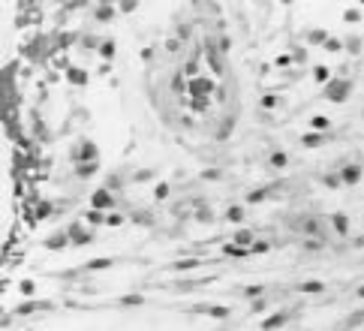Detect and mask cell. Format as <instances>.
Masks as SVG:
<instances>
[{"mask_svg":"<svg viewBox=\"0 0 364 331\" xmlns=\"http://www.w3.org/2000/svg\"><path fill=\"white\" fill-rule=\"evenodd\" d=\"M117 9H120V12H127V15H130V12H136V9H139V3H136V0H127V3H120V6H117Z\"/></svg>","mask_w":364,"mask_h":331,"instance_id":"cell-47","label":"cell"},{"mask_svg":"<svg viewBox=\"0 0 364 331\" xmlns=\"http://www.w3.org/2000/svg\"><path fill=\"white\" fill-rule=\"evenodd\" d=\"M66 81H69V84L84 87V84H87V72H84L81 66H78V69H75V66H66Z\"/></svg>","mask_w":364,"mask_h":331,"instance_id":"cell-18","label":"cell"},{"mask_svg":"<svg viewBox=\"0 0 364 331\" xmlns=\"http://www.w3.org/2000/svg\"><path fill=\"white\" fill-rule=\"evenodd\" d=\"M271 196V187H262V190H253L250 196H247V205H256V202H262V199H268Z\"/></svg>","mask_w":364,"mask_h":331,"instance_id":"cell-36","label":"cell"},{"mask_svg":"<svg viewBox=\"0 0 364 331\" xmlns=\"http://www.w3.org/2000/svg\"><path fill=\"white\" fill-rule=\"evenodd\" d=\"M18 292H21L24 298H33V295H36V283H33V280H21V283H18Z\"/></svg>","mask_w":364,"mask_h":331,"instance_id":"cell-38","label":"cell"},{"mask_svg":"<svg viewBox=\"0 0 364 331\" xmlns=\"http://www.w3.org/2000/svg\"><path fill=\"white\" fill-rule=\"evenodd\" d=\"M193 108H199V112H205V108H208V99H193Z\"/></svg>","mask_w":364,"mask_h":331,"instance_id":"cell-50","label":"cell"},{"mask_svg":"<svg viewBox=\"0 0 364 331\" xmlns=\"http://www.w3.org/2000/svg\"><path fill=\"white\" fill-rule=\"evenodd\" d=\"M286 322H289V310H274L271 316L262 319V331H280Z\"/></svg>","mask_w":364,"mask_h":331,"instance_id":"cell-10","label":"cell"},{"mask_svg":"<svg viewBox=\"0 0 364 331\" xmlns=\"http://www.w3.org/2000/svg\"><path fill=\"white\" fill-rule=\"evenodd\" d=\"M199 265H202V259H178V262H172V271H190Z\"/></svg>","mask_w":364,"mask_h":331,"instance_id":"cell-32","label":"cell"},{"mask_svg":"<svg viewBox=\"0 0 364 331\" xmlns=\"http://www.w3.org/2000/svg\"><path fill=\"white\" fill-rule=\"evenodd\" d=\"M196 72H199V63H196V60H187V63H184V75L193 81V78H199Z\"/></svg>","mask_w":364,"mask_h":331,"instance_id":"cell-41","label":"cell"},{"mask_svg":"<svg viewBox=\"0 0 364 331\" xmlns=\"http://www.w3.org/2000/svg\"><path fill=\"white\" fill-rule=\"evenodd\" d=\"M292 60H295V63H307V48H304V45H298V48L292 51Z\"/></svg>","mask_w":364,"mask_h":331,"instance_id":"cell-44","label":"cell"},{"mask_svg":"<svg viewBox=\"0 0 364 331\" xmlns=\"http://www.w3.org/2000/svg\"><path fill=\"white\" fill-rule=\"evenodd\" d=\"M66 235H69L72 247H87V244L96 241V229H90V226H84V223H69V226H66Z\"/></svg>","mask_w":364,"mask_h":331,"instance_id":"cell-2","label":"cell"},{"mask_svg":"<svg viewBox=\"0 0 364 331\" xmlns=\"http://www.w3.org/2000/svg\"><path fill=\"white\" fill-rule=\"evenodd\" d=\"M364 169L358 163H343V169H340V181H343V187H355L358 181H361Z\"/></svg>","mask_w":364,"mask_h":331,"instance_id":"cell-8","label":"cell"},{"mask_svg":"<svg viewBox=\"0 0 364 331\" xmlns=\"http://www.w3.org/2000/svg\"><path fill=\"white\" fill-rule=\"evenodd\" d=\"M295 292H301V295H322L325 292V283L322 280H304V283L295 286Z\"/></svg>","mask_w":364,"mask_h":331,"instance_id":"cell-13","label":"cell"},{"mask_svg":"<svg viewBox=\"0 0 364 331\" xmlns=\"http://www.w3.org/2000/svg\"><path fill=\"white\" fill-rule=\"evenodd\" d=\"M108 268H114V259H90V262H84V271H108Z\"/></svg>","mask_w":364,"mask_h":331,"instance_id":"cell-27","label":"cell"},{"mask_svg":"<svg viewBox=\"0 0 364 331\" xmlns=\"http://www.w3.org/2000/svg\"><path fill=\"white\" fill-rule=\"evenodd\" d=\"M304 39H307V45H325V42L331 39V33H328V30H322V27H313V30H307V33H304Z\"/></svg>","mask_w":364,"mask_h":331,"instance_id":"cell-14","label":"cell"},{"mask_svg":"<svg viewBox=\"0 0 364 331\" xmlns=\"http://www.w3.org/2000/svg\"><path fill=\"white\" fill-rule=\"evenodd\" d=\"M223 256H232V259H250V250H247V247H238V244L229 241V244L223 247Z\"/></svg>","mask_w":364,"mask_h":331,"instance_id":"cell-23","label":"cell"},{"mask_svg":"<svg viewBox=\"0 0 364 331\" xmlns=\"http://www.w3.org/2000/svg\"><path fill=\"white\" fill-rule=\"evenodd\" d=\"M319 181H322V187H328V190H340V187H343L340 172H337V175H334V172H328V175H322Z\"/></svg>","mask_w":364,"mask_h":331,"instance_id":"cell-30","label":"cell"},{"mask_svg":"<svg viewBox=\"0 0 364 331\" xmlns=\"http://www.w3.org/2000/svg\"><path fill=\"white\" fill-rule=\"evenodd\" d=\"M262 310H268V301H265V298L250 301V313H262Z\"/></svg>","mask_w":364,"mask_h":331,"instance_id":"cell-45","label":"cell"},{"mask_svg":"<svg viewBox=\"0 0 364 331\" xmlns=\"http://www.w3.org/2000/svg\"><path fill=\"white\" fill-rule=\"evenodd\" d=\"M139 57H142L145 63H151V60H154V48H148V45H145V48L139 51Z\"/></svg>","mask_w":364,"mask_h":331,"instance_id":"cell-49","label":"cell"},{"mask_svg":"<svg viewBox=\"0 0 364 331\" xmlns=\"http://www.w3.org/2000/svg\"><path fill=\"white\" fill-rule=\"evenodd\" d=\"M45 250H66V247H72V241H69V235H66V229H60V232H54V235H48L45 241Z\"/></svg>","mask_w":364,"mask_h":331,"instance_id":"cell-11","label":"cell"},{"mask_svg":"<svg viewBox=\"0 0 364 331\" xmlns=\"http://www.w3.org/2000/svg\"><path fill=\"white\" fill-rule=\"evenodd\" d=\"M124 223H127V217H124V214H114V211H111V214L105 217V226H124Z\"/></svg>","mask_w":364,"mask_h":331,"instance_id":"cell-43","label":"cell"},{"mask_svg":"<svg viewBox=\"0 0 364 331\" xmlns=\"http://www.w3.org/2000/svg\"><path fill=\"white\" fill-rule=\"evenodd\" d=\"M232 244H238V247H253L256 244V235H253V229H238L235 235H232Z\"/></svg>","mask_w":364,"mask_h":331,"instance_id":"cell-15","label":"cell"},{"mask_svg":"<svg viewBox=\"0 0 364 331\" xmlns=\"http://www.w3.org/2000/svg\"><path fill=\"white\" fill-rule=\"evenodd\" d=\"M114 9H117V6L102 3V6H96V9H93V18H96V21H102V24H108V21L114 18Z\"/></svg>","mask_w":364,"mask_h":331,"instance_id":"cell-20","label":"cell"},{"mask_svg":"<svg viewBox=\"0 0 364 331\" xmlns=\"http://www.w3.org/2000/svg\"><path fill=\"white\" fill-rule=\"evenodd\" d=\"M169 196H172V184H166V181H157V184H154V199H157V202H166Z\"/></svg>","mask_w":364,"mask_h":331,"instance_id":"cell-28","label":"cell"},{"mask_svg":"<svg viewBox=\"0 0 364 331\" xmlns=\"http://www.w3.org/2000/svg\"><path fill=\"white\" fill-rule=\"evenodd\" d=\"M328 220H331L334 235H349V217H346V214H331Z\"/></svg>","mask_w":364,"mask_h":331,"instance_id":"cell-17","label":"cell"},{"mask_svg":"<svg viewBox=\"0 0 364 331\" xmlns=\"http://www.w3.org/2000/svg\"><path fill=\"white\" fill-rule=\"evenodd\" d=\"M322 48H325V51H331V54H340V51H343V39H337V36H331V39H328V42H325Z\"/></svg>","mask_w":364,"mask_h":331,"instance_id":"cell-39","label":"cell"},{"mask_svg":"<svg viewBox=\"0 0 364 331\" xmlns=\"http://www.w3.org/2000/svg\"><path fill=\"white\" fill-rule=\"evenodd\" d=\"M325 142H328V133H316V130H310V133L301 136V145H304V148H322Z\"/></svg>","mask_w":364,"mask_h":331,"instance_id":"cell-12","label":"cell"},{"mask_svg":"<svg viewBox=\"0 0 364 331\" xmlns=\"http://www.w3.org/2000/svg\"><path fill=\"white\" fill-rule=\"evenodd\" d=\"M310 127H313L316 133H328V130H331V121H328L325 115H313V118H310Z\"/></svg>","mask_w":364,"mask_h":331,"instance_id":"cell-29","label":"cell"},{"mask_svg":"<svg viewBox=\"0 0 364 331\" xmlns=\"http://www.w3.org/2000/svg\"><path fill=\"white\" fill-rule=\"evenodd\" d=\"M223 220H229V223H244L247 220V211H244V205H229L226 208V214H223Z\"/></svg>","mask_w":364,"mask_h":331,"instance_id":"cell-16","label":"cell"},{"mask_svg":"<svg viewBox=\"0 0 364 331\" xmlns=\"http://www.w3.org/2000/svg\"><path fill=\"white\" fill-rule=\"evenodd\" d=\"M331 78H334V75H331V69H328V66H322V63H319V66H313V81H316V84H322V87H325Z\"/></svg>","mask_w":364,"mask_h":331,"instance_id":"cell-25","label":"cell"},{"mask_svg":"<svg viewBox=\"0 0 364 331\" xmlns=\"http://www.w3.org/2000/svg\"><path fill=\"white\" fill-rule=\"evenodd\" d=\"M72 169H75L78 178H93V175L99 172V163H75Z\"/></svg>","mask_w":364,"mask_h":331,"instance_id":"cell-22","label":"cell"},{"mask_svg":"<svg viewBox=\"0 0 364 331\" xmlns=\"http://www.w3.org/2000/svg\"><path fill=\"white\" fill-rule=\"evenodd\" d=\"M187 90L193 93V99H208L217 87H214V78H208V75H199V78H193V81H187Z\"/></svg>","mask_w":364,"mask_h":331,"instance_id":"cell-5","label":"cell"},{"mask_svg":"<svg viewBox=\"0 0 364 331\" xmlns=\"http://www.w3.org/2000/svg\"><path fill=\"white\" fill-rule=\"evenodd\" d=\"M268 163H271V169H286L289 166V154L286 151H271Z\"/></svg>","mask_w":364,"mask_h":331,"instance_id":"cell-26","label":"cell"},{"mask_svg":"<svg viewBox=\"0 0 364 331\" xmlns=\"http://www.w3.org/2000/svg\"><path fill=\"white\" fill-rule=\"evenodd\" d=\"M154 178H157L154 169H139V172L133 175V184H148V181H154Z\"/></svg>","mask_w":364,"mask_h":331,"instance_id":"cell-35","label":"cell"},{"mask_svg":"<svg viewBox=\"0 0 364 331\" xmlns=\"http://www.w3.org/2000/svg\"><path fill=\"white\" fill-rule=\"evenodd\" d=\"M117 304H120V307H145V304H148V298H145V295H139V292H130V295H120V298H117Z\"/></svg>","mask_w":364,"mask_h":331,"instance_id":"cell-19","label":"cell"},{"mask_svg":"<svg viewBox=\"0 0 364 331\" xmlns=\"http://www.w3.org/2000/svg\"><path fill=\"white\" fill-rule=\"evenodd\" d=\"M196 220H199V223H214L217 217L211 214V208H208V205H199V208H196Z\"/></svg>","mask_w":364,"mask_h":331,"instance_id":"cell-37","label":"cell"},{"mask_svg":"<svg viewBox=\"0 0 364 331\" xmlns=\"http://www.w3.org/2000/svg\"><path fill=\"white\" fill-rule=\"evenodd\" d=\"M289 60H292V57H289V54H283V57H277L274 63H277V66H289Z\"/></svg>","mask_w":364,"mask_h":331,"instance_id":"cell-52","label":"cell"},{"mask_svg":"<svg viewBox=\"0 0 364 331\" xmlns=\"http://www.w3.org/2000/svg\"><path fill=\"white\" fill-rule=\"evenodd\" d=\"M262 295H265V286H262V283L244 286V298H247V301H256V298H262Z\"/></svg>","mask_w":364,"mask_h":331,"instance_id":"cell-33","label":"cell"},{"mask_svg":"<svg viewBox=\"0 0 364 331\" xmlns=\"http://www.w3.org/2000/svg\"><path fill=\"white\" fill-rule=\"evenodd\" d=\"M75 163H99V148L90 139H78V148L72 151Z\"/></svg>","mask_w":364,"mask_h":331,"instance_id":"cell-4","label":"cell"},{"mask_svg":"<svg viewBox=\"0 0 364 331\" xmlns=\"http://www.w3.org/2000/svg\"><path fill=\"white\" fill-rule=\"evenodd\" d=\"M358 298H364V286H358Z\"/></svg>","mask_w":364,"mask_h":331,"instance_id":"cell-53","label":"cell"},{"mask_svg":"<svg viewBox=\"0 0 364 331\" xmlns=\"http://www.w3.org/2000/svg\"><path fill=\"white\" fill-rule=\"evenodd\" d=\"M102 187H108V190H111V193H114V190H120V187H124V181H120V175H108V178H105V184H102Z\"/></svg>","mask_w":364,"mask_h":331,"instance_id":"cell-42","label":"cell"},{"mask_svg":"<svg viewBox=\"0 0 364 331\" xmlns=\"http://www.w3.org/2000/svg\"><path fill=\"white\" fill-rule=\"evenodd\" d=\"M343 21H349V24H355V21H361V12H358L355 6H349V9H343Z\"/></svg>","mask_w":364,"mask_h":331,"instance_id":"cell-40","label":"cell"},{"mask_svg":"<svg viewBox=\"0 0 364 331\" xmlns=\"http://www.w3.org/2000/svg\"><path fill=\"white\" fill-rule=\"evenodd\" d=\"M343 51L361 54V36H346V39H343Z\"/></svg>","mask_w":364,"mask_h":331,"instance_id":"cell-31","label":"cell"},{"mask_svg":"<svg viewBox=\"0 0 364 331\" xmlns=\"http://www.w3.org/2000/svg\"><path fill=\"white\" fill-rule=\"evenodd\" d=\"M36 310H54V304L51 301H24V304H18L15 310H12V316H27V313H36Z\"/></svg>","mask_w":364,"mask_h":331,"instance_id":"cell-9","label":"cell"},{"mask_svg":"<svg viewBox=\"0 0 364 331\" xmlns=\"http://www.w3.org/2000/svg\"><path fill=\"white\" fill-rule=\"evenodd\" d=\"M268 250H271V244H268V241H256V244L250 247V256H253V253H268Z\"/></svg>","mask_w":364,"mask_h":331,"instance_id":"cell-46","label":"cell"},{"mask_svg":"<svg viewBox=\"0 0 364 331\" xmlns=\"http://www.w3.org/2000/svg\"><path fill=\"white\" fill-rule=\"evenodd\" d=\"M259 105H262V112H271V108L280 105V96H277V93H265V96L259 99Z\"/></svg>","mask_w":364,"mask_h":331,"instance_id":"cell-34","label":"cell"},{"mask_svg":"<svg viewBox=\"0 0 364 331\" xmlns=\"http://www.w3.org/2000/svg\"><path fill=\"white\" fill-rule=\"evenodd\" d=\"M114 51H117V45H114V39H102V42H99V57H102L105 63H111V57H114Z\"/></svg>","mask_w":364,"mask_h":331,"instance_id":"cell-24","label":"cell"},{"mask_svg":"<svg viewBox=\"0 0 364 331\" xmlns=\"http://www.w3.org/2000/svg\"><path fill=\"white\" fill-rule=\"evenodd\" d=\"M322 96H325L328 102H337V105L346 102V99L352 96V78H343V75H340V78H331V81L322 87Z\"/></svg>","mask_w":364,"mask_h":331,"instance_id":"cell-1","label":"cell"},{"mask_svg":"<svg viewBox=\"0 0 364 331\" xmlns=\"http://www.w3.org/2000/svg\"><path fill=\"white\" fill-rule=\"evenodd\" d=\"M202 178H205V181H220L223 175H220L217 169H205V172H202Z\"/></svg>","mask_w":364,"mask_h":331,"instance_id":"cell-48","label":"cell"},{"mask_svg":"<svg viewBox=\"0 0 364 331\" xmlns=\"http://www.w3.org/2000/svg\"><path fill=\"white\" fill-rule=\"evenodd\" d=\"M193 313H202V316H211V319H229L232 316V310L223 307V304H196Z\"/></svg>","mask_w":364,"mask_h":331,"instance_id":"cell-7","label":"cell"},{"mask_svg":"<svg viewBox=\"0 0 364 331\" xmlns=\"http://www.w3.org/2000/svg\"><path fill=\"white\" fill-rule=\"evenodd\" d=\"M90 208H93V211L111 214V211L117 208V199H114V193H111L108 187H96V190L90 193Z\"/></svg>","mask_w":364,"mask_h":331,"instance_id":"cell-3","label":"cell"},{"mask_svg":"<svg viewBox=\"0 0 364 331\" xmlns=\"http://www.w3.org/2000/svg\"><path fill=\"white\" fill-rule=\"evenodd\" d=\"M105 217H108L105 211H93V208H90V211H84V223H87L90 229H96V226H105Z\"/></svg>","mask_w":364,"mask_h":331,"instance_id":"cell-21","label":"cell"},{"mask_svg":"<svg viewBox=\"0 0 364 331\" xmlns=\"http://www.w3.org/2000/svg\"><path fill=\"white\" fill-rule=\"evenodd\" d=\"M295 226H298L301 235H307V238H325V226H322L319 217H304V220H298Z\"/></svg>","mask_w":364,"mask_h":331,"instance_id":"cell-6","label":"cell"},{"mask_svg":"<svg viewBox=\"0 0 364 331\" xmlns=\"http://www.w3.org/2000/svg\"><path fill=\"white\" fill-rule=\"evenodd\" d=\"M166 48H169V51H178V48H181V42H178V39H169V42H166Z\"/></svg>","mask_w":364,"mask_h":331,"instance_id":"cell-51","label":"cell"}]
</instances>
